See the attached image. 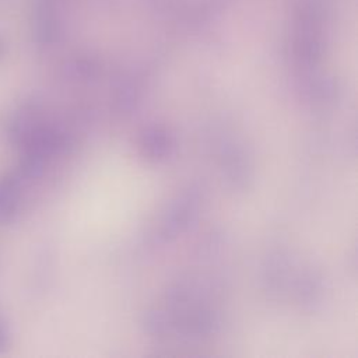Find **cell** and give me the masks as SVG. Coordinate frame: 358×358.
Wrapping results in <instances>:
<instances>
[{"label":"cell","instance_id":"6da1fadb","mask_svg":"<svg viewBox=\"0 0 358 358\" xmlns=\"http://www.w3.org/2000/svg\"><path fill=\"white\" fill-rule=\"evenodd\" d=\"M22 194L15 178H0V221L11 224L22 211Z\"/></svg>","mask_w":358,"mask_h":358}]
</instances>
